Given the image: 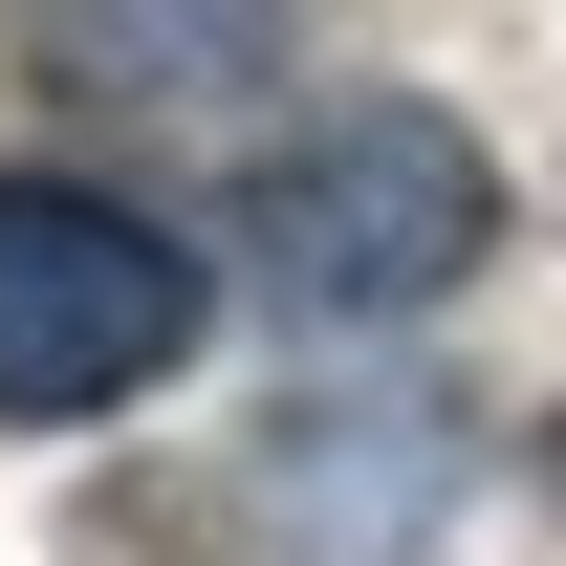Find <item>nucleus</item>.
Instances as JSON below:
<instances>
[{
	"instance_id": "nucleus-1",
	"label": "nucleus",
	"mask_w": 566,
	"mask_h": 566,
	"mask_svg": "<svg viewBox=\"0 0 566 566\" xmlns=\"http://www.w3.org/2000/svg\"><path fill=\"white\" fill-rule=\"evenodd\" d=\"M480 240H501V153L415 87H327L240 175V283L305 305V327H415V305L480 283Z\"/></svg>"
},
{
	"instance_id": "nucleus-2",
	"label": "nucleus",
	"mask_w": 566,
	"mask_h": 566,
	"mask_svg": "<svg viewBox=\"0 0 566 566\" xmlns=\"http://www.w3.org/2000/svg\"><path fill=\"white\" fill-rule=\"evenodd\" d=\"M218 262L175 218L87 197V175H0V436H87L197 349Z\"/></svg>"
},
{
	"instance_id": "nucleus-3",
	"label": "nucleus",
	"mask_w": 566,
	"mask_h": 566,
	"mask_svg": "<svg viewBox=\"0 0 566 566\" xmlns=\"http://www.w3.org/2000/svg\"><path fill=\"white\" fill-rule=\"evenodd\" d=\"M44 66L87 109H197V87L283 66V0H44Z\"/></svg>"
},
{
	"instance_id": "nucleus-4",
	"label": "nucleus",
	"mask_w": 566,
	"mask_h": 566,
	"mask_svg": "<svg viewBox=\"0 0 566 566\" xmlns=\"http://www.w3.org/2000/svg\"><path fill=\"white\" fill-rule=\"evenodd\" d=\"M545 501H566V415H545Z\"/></svg>"
}]
</instances>
